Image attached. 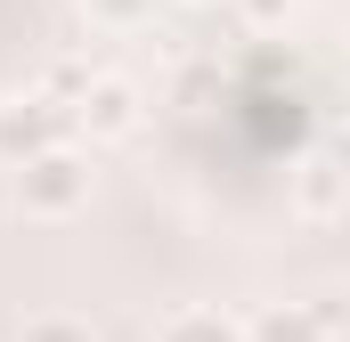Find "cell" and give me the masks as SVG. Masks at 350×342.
I'll use <instances>...</instances> for the list:
<instances>
[{
	"label": "cell",
	"mask_w": 350,
	"mask_h": 342,
	"mask_svg": "<svg viewBox=\"0 0 350 342\" xmlns=\"http://www.w3.org/2000/svg\"><path fill=\"white\" fill-rule=\"evenodd\" d=\"M90 204V163L74 147H49L33 163H16V212L25 220H74Z\"/></svg>",
	"instance_id": "cell-1"
},
{
	"label": "cell",
	"mask_w": 350,
	"mask_h": 342,
	"mask_svg": "<svg viewBox=\"0 0 350 342\" xmlns=\"http://www.w3.org/2000/svg\"><path fill=\"white\" fill-rule=\"evenodd\" d=\"M74 122H82L90 139H131V131H139V90L114 82V74H90L82 106H74Z\"/></svg>",
	"instance_id": "cell-2"
},
{
	"label": "cell",
	"mask_w": 350,
	"mask_h": 342,
	"mask_svg": "<svg viewBox=\"0 0 350 342\" xmlns=\"http://www.w3.org/2000/svg\"><path fill=\"white\" fill-rule=\"evenodd\" d=\"M57 131H66V114H57V98H16V106H0V155H49L57 147Z\"/></svg>",
	"instance_id": "cell-3"
},
{
	"label": "cell",
	"mask_w": 350,
	"mask_h": 342,
	"mask_svg": "<svg viewBox=\"0 0 350 342\" xmlns=\"http://www.w3.org/2000/svg\"><path fill=\"white\" fill-rule=\"evenodd\" d=\"M155 342H245V326L228 310H212V302H179L172 318L155 326Z\"/></svg>",
	"instance_id": "cell-4"
},
{
	"label": "cell",
	"mask_w": 350,
	"mask_h": 342,
	"mask_svg": "<svg viewBox=\"0 0 350 342\" xmlns=\"http://www.w3.org/2000/svg\"><path fill=\"white\" fill-rule=\"evenodd\" d=\"M342 196H350V171L342 163H310L301 179H293V212H301V220H326Z\"/></svg>",
	"instance_id": "cell-5"
},
{
	"label": "cell",
	"mask_w": 350,
	"mask_h": 342,
	"mask_svg": "<svg viewBox=\"0 0 350 342\" xmlns=\"http://www.w3.org/2000/svg\"><path fill=\"white\" fill-rule=\"evenodd\" d=\"M245 342H326V334H318L310 310H285V302H277V310H261V318L245 326Z\"/></svg>",
	"instance_id": "cell-6"
},
{
	"label": "cell",
	"mask_w": 350,
	"mask_h": 342,
	"mask_svg": "<svg viewBox=\"0 0 350 342\" xmlns=\"http://www.w3.org/2000/svg\"><path fill=\"white\" fill-rule=\"evenodd\" d=\"M16 342H98V334H90V318H74V310H41V318H25Z\"/></svg>",
	"instance_id": "cell-7"
},
{
	"label": "cell",
	"mask_w": 350,
	"mask_h": 342,
	"mask_svg": "<svg viewBox=\"0 0 350 342\" xmlns=\"http://www.w3.org/2000/svg\"><path fill=\"white\" fill-rule=\"evenodd\" d=\"M237 8H245V25H253V33H269V25H285V8H293V0H237Z\"/></svg>",
	"instance_id": "cell-8"
}]
</instances>
